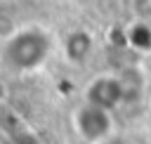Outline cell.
I'll list each match as a JSON object with an SVG mask.
<instances>
[{
	"label": "cell",
	"instance_id": "cell-1",
	"mask_svg": "<svg viewBox=\"0 0 151 144\" xmlns=\"http://www.w3.org/2000/svg\"><path fill=\"white\" fill-rule=\"evenodd\" d=\"M50 54V38L38 28L14 33L5 45V61L17 71H33Z\"/></svg>",
	"mask_w": 151,
	"mask_h": 144
},
{
	"label": "cell",
	"instance_id": "cell-2",
	"mask_svg": "<svg viewBox=\"0 0 151 144\" xmlns=\"http://www.w3.org/2000/svg\"><path fill=\"white\" fill-rule=\"evenodd\" d=\"M73 127L85 142L101 144L113 132V118H111L109 109H101V106H94V104L85 102L73 113Z\"/></svg>",
	"mask_w": 151,
	"mask_h": 144
},
{
	"label": "cell",
	"instance_id": "cell-3",
	"mask_svg": "<svg viewBox=\"0 0 151 144\" xmlns=\"http://www.w3.org/2000/svg\"><path fill=\"white\" fill-rule=\"evenodd\" d=\"M123 94H125V87H123V83H120L118 78H113V76H99V78H94V80L87 85V90H85V102L113 111V109L120 104Z\"/></svg>",
	"mask_w": 151,
	"mask_h": 144
},
{
	"label": "cell",
	"instance_id": "cell-4",
	"mask_svg": "<svg viewBox=\"0 0 151 144\" xmlns=\"http://www.w3.org/2000/svg\"><path fill=\"white\" fill-rule=\"evenodd\" d=\"M90 50H92V40H90V35L83 33V31L71 33V38L66 40V52H68V57H71L73 61H83V59L90 54Z\"/></svg>",
	"mask_w": 151,
	"mask_h": 144
},
{
	"label": "cell",
	"instance_id": "cell-5",
	"mask_svg": "<svg viewBox=\"0 0 151 144\" xmlns=\"http://www.w3.org/2000/svg\"><path fill=\"white\" fill-rule=\"evenodd\" d=\"M101 144H125L123 139H116V137H109L106 142H101Z\"/></svg>",
	"mask_w": 151,
	"mask_h": 144
}]
</instances>
